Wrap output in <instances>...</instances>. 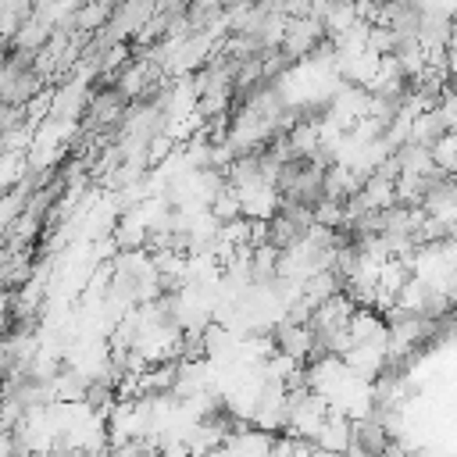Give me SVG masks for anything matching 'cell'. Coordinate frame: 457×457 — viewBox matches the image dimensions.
Instances as JSON below:
<instances>
[{
  "mask_svg": "<svg viewBox=\"0 0 457 457\" xmlns=\"http://www.w3.org/2000/svg\"><path fill=\"white\" fill-rule=\"evenodd\" d=\"M350 446L361 450V453H386L393 443H389V425L364 414L361 421L350 425Z\"/></svg>",
  "mask_w": 457,
  "mask_h": 457,
  "instance_id": "6da1fadb",
  "label": "cell"
}]
</instances>
